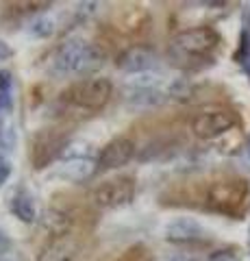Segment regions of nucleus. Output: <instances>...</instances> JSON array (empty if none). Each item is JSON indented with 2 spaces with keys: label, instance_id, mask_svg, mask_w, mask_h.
<instances>
[{
  "label": "nucleus",
  "instance_id": "nucleus-1",
  "mask_svg": "<svg viewBox=\"0 0 250 261\" xmlns=\"http://www.w3.org/2000/svg\"><path fill=\"white\" fill-rule=\"evenodd\" d=\"M200 207L215 214L241 216L250 205V187L248 181L237 174H217L200 183Z\"/></svg>",
  "mask_w": 250,
  "mask_h": 261
},
{
  "label": "nucleus",
  "instance_id": "nucleus-2",
  "mask_svg": "<svg viewBox=\"0 0 250 261\" xmlns=\"http://www.w3.org/2000/svg\"><path fill=\"white\" fill-rule=\"evenodd\" d=\"M104 63V53L83 39L66 42L54 57V72L61 76H87Z\"/></svg>",
  "mask_w": 250,
  "mask_h": 261
},
{
  "label": "nucleus",
  "instance_id": "nucleus-3",
  "mask_svg": "<svg viewBox=\"0 0 250 261\" xmlns=\"http://www.w3.org/2000/svg\"><path fill=\"white\" fill-rule=\"evenodd\" d=\"M217 44H220L217 31L209 27H196V29L181 31L179 35L172 37L170 55L179 65L181 61H189V68H193L191 59L200 61V65H209L211 61H207V55H211L217 48Z\"/></svg>",
  "mask_w": 250,
  "mask_h": 261
},
{
  "label": "nucleus",
  "instance_id": "nucleus-4",
  "mask_svg": "<svg viewBox=\"0 0 250 261\" xmlns=\"http://www.w3.org/2000/svg\"><path fill=\"white\" fill-rule=\"evenodd\" d=\"M114 94V83L104 76H87L74 81L70 87L63 89L61 102L66 107L80 109V111H100L109 102Z\"/></svg>",
  "mask_w": 250,
  "mask_h": 261
},
{
  "label": "nucleus",
  "instance_id": "nucleus-5",
  "mask_svg": "<svg viewBox=\"0 0 250 261\" xmlns=\"http://www.w3.org/2000/svg\"><path fill=\"white\" fill-rule=\"evenodd\" d=\"M66 146H68V130L63 126L39 128L37 133L31 137L29 159L35 170H44L48 166H52L57 159H61Z\"/></svg>",
  "mask_w": 250,
  "mask_h": 261
},
{
  "label": "nucleus",
  "instance_id": "nucleus-6",
  "mask_svg": "<svg viewBox=\"0 0 250 261\" xmlns=\"http://www.w3.org/2000/svg\"><path fill=\"white\" fill-rule=\"evenodd\" d=\"M239 124V116L229 107H207L191 118V133L200 140H215Z\"/></svg>",
  "mask_w": 250,
  "mask_h": 261
},
{
  "label": "nucleus",
  "instance_id": "nucleus-7",
  "mask_svg": "<svg viewBox=\"0 0 250 261\" xmlns=\"http://www.w3.org/2000/svg\"><path fill=\"white\" fill-rule=\"evenodd\" d=\"M135 187L137 181L131 174L109 178V181H102L92 190V202L98 209H120L133 200Z\"/></svg>",
  "mask_w": 250,
  "mask_h": 261
},
{
  "label": "nucleus",
  "instance_id": "nucleus-8",
  "mask_svg": "<svg viewBox=\"0 0 250 261\" xmlns=\"http://www.w3.org/2000/svg\"><path fill=\"white\" fill-rule=\"evenodd\" d=\"M135 142L131 137H116V140H111L109 144H104L98 157H96V168L100 170V172H107V170H116V168H122L126 166L128 161L135 157Z\"/></svg>",
  "mask_w": 250,
  "mask_h": 261
},
{
  "label": "nucleus",
  "instance_id": "nucleus-9",
  "mask_svg": "<svg viewBox=\"0 0 250 261\" xmlns=\"http://www.w3.org/2000/svg\"><path fill=\"white\" fill-rule=\"evenodd\" d=\"M157 63V57L150 48H144V46H131L126 48L116 59L118 70L126 72V74H146L148 70L155 68Z\"/></svg>",
  "mask_w": 250,
  "mask_h": 261
},
{
  "label": "nucleus",
  "instance_id": "nucleus-10",
  "mask_svg": "<svg viewBox=\"0 0 250 261\" xmlns=\"http://www.w3.org/2000/svg\"><path fill=\"white\" fill-rule=\"evenodd\" d=\"M163 238L172 244H196L207 238V231L191 218H179L168 222L163 228Z\"/></svg>",
  "mask_w": 250,
  "mask_h": 261
},
{
  "label": "nucleus",
  "instance_id": "nucleus-11",
  "mask_svg": "<svg viewBox=\"0 0 250 261\" xmlns=\"http://www.w3.org/2000/svg\"><path fill=\"white\" fill-rule=\"evenodd\" d=\"M78 257V242L68 235V238H54L50 244L39 252L37 261H76Z\"/></svg>",
  "mask_w": 250,
  "mask_h": 261
},
{
  "label": "nucleus",
  "instance_id": "nucleus-12",
  "mask_svg": "<svg viewBox=\"0 0 250 261\" xmlns=\"http://www.w3.org/2000/svg\"><path fill=\"white\" fill-rule=\"evenodd\" d=\"M44 228L54 238H68L72 235L74 228V214L68 209H59V207H50L44 216Z\"/></svg>",
  "mask_w": 250,
  "mask_h": 261
},
{
  "label": "nucleus",
  "instance_id": "nucleus-13",
  "mask_svg": "<svg viewBox=\"0 0 250 261\" xmlns=\"http://www.w3.org/2000/svg\"><path fill=\"white\" fill-rule=\"evenodd\" d=\"M9 211L20 220V222H24V224L35 222V218H37L35 198L26 190H18L9 198Z\"/></svg>",
  "mask_w": 250,
  "mask_h": 261
},
{
  "label": "nucleus",
  "instance_id": "nucleus-14",
  "mask_svg": "<svg viewBox=\"0 0 250 261\" xmlns=\"http://www.w3.org/2000/svg\"><path fill=\"white\" fill-rule=\"evenodd\" d=\"M96 163L92 159H76V161H66V166L54 176L63 178V181H70V183H78V181H85V178H90L94 174Z\"/></svg>",
  "mask_w": 250,
  "mask_h": 261
},
{
  "label": "nucleus",
  "instance_id": "nucleus-15",
  "mask_svg": "<svg viewBox=\"0 0 250 261\" xmlns=\"http://www.w3.org/2000/svg\"><path fill=\"white\" fill-rule=\"evenodd\" d=\"M126 102H128V107H157V105L163 102V94L155 87L133 89V92L126 96Z\"/></svg>",
  "mask_w": 250,
  "mask_h": 261
},
{
  "label": "nucleus",
  "instance_id": "nucleus-16",
  "mask_svg": "<svg viewBox=\"0 0 250 261\" xmlns=\"http://www.w3.org/2000/svg\"><path fill=\"white\" fill-rule=\"evenodd\" d=\"M29 33L37 39H48L54 33V20L50 18V15H37V18L31 22Z\"/></svg>",
  "mask_w": 250,
  "mask_h": 261
},
{
  "label": "nucleus",
  "instance_id": "nucleus-17",
  "mask_svg": "<svg viewBox=\"0 0 250 261\" xmlns=\"http://www.w3.org/2000/svg\"><path fill=\"white\" fill-rule=\"evenodd\" d=\"M114 261H152V250L148 246H144V244H135V246L126 248Z\"/></svg>",
  "mask_w": 250,
  "mask_h": 261
},
{
  "label": "nucleus",
  "instance_id": "nucleus-18",
  "mask_svg": "<svg viewBox=\"0 0 250 261\" xmlns=\"http://www.w3.org/2000/svg\"><path fill=\"white\" fill-rule=\"evenodd\" d=\"M87 154H90V144H87V142H72V144L66 146V150H63V154H61V159H66V161L90 159Z\"/></svg>",
  "mask_w": 250,
  "mask_h": 261
},
{
  "label": "nucleus",
  "instance_id": "nucleus-19",
  "mask_svg": "<svg viewBox=\"0 0 250 261\" xmlns=\"http://www.w3.org/2000/svg\"><path fill=\"white\" fill-rule=\"evenodd\" d=\"M235 59H237V63H241V65H246V63L250 61V33H248L246 29L241 31V35H239V48H237Z\"/></svg>",
  "mask_w": 250,
  "mask_h": 261
},
{
  "label": "nucleus",
  "instance_id": "nucleus-20",
  "mask_svg": "<svg viewBox=\"0 0 250 261\" xmlns=\"http://www.w3.org/2000/svg\"><path fill=\"white\" fill-rule=\"evenodd\" d=\"M11 172H13V166H11V161L7 159L3 152H0V187H3L7 181H9Z\"/></svg>",
  "mask_w": 250,
  "mask_h": 261
},
{
  "label": "nucleus",
  "instance_id": "nucleus-21",
  "mask_svg": "<svg viewBox=\"0 0 250 261\" xmlns=\"http://www.w3.org/2000/svg\"><path fill=\"white\" fill-rule=\"evenodd\" d=\"M13 85V76L9 70H0V92H9Z\"/></svg>",
  "mask_w": 250,
  "mask_h": 261
},
{
  "label": "nucleus",
  "instance_id": "nucleus-22",
  "mask_svg": "<svg viewBox=\"0 0 250 261\" xmlns=\"http://www.w3.org/2000/svg\"><path fill=\"white\" fill-rule=\"evenodd\" d=\"M0 109L3 111H11L13 109V98L9 92H0Z\"/></svg>",
  "mask_w": 250,
  "mask_h": 261
},
{
  "label": "nucleus",
  "instance_id": "nucleus-23",
  "mask_svg": "<svg viewBox=\"0 0 250 261\" xmlns=\"http://www.w3.org/2000/svg\"><path fill=\"white\" fill-rule=\"evenodd\" d=\"M11 250V240L9 235H7L5 231H0V255H5V252Z\"/></svg>",
  "mask_w": 250,
  "mask_h": 261
},
{
  "label": "nucleus",
  "instance_id": "nucleus-24",
  "mask_svg": "<svg viewBox=\"0 0 250 261\" xmlns=\"http://www.w3.org/2000/svg\"><path fill=\"white\" fill-rule=\"evenodd\" d=\"M11 55H13V50L9 48V44H5L3 39H0V59H9Z\"/></svg>",
  "mask_w": 250,
  "mask_h": 261
},
{
  "label": "nucleus",
  "instance_id": "nucleus-25",
  "mask_svg": "<svg viewBox=\"0 0 250 261\" xmlns=\"http://www.w3.org/2000/svg\"><path fill=\"white\" fill-rule=\"evenodd\" d=\"M244 24H246V31L250 33V7L244 9Z\"/></svg>",
  "mask_w": 250,
  "mask_h": 261
},
{
  "label": "nucleus",
  "instance_id": "nucleus-26",
  "mask_svg": "<svg viewBox=\"0 0 250 261\" xmlns=\"http://www.w3.org/2000/svg\"><path fill=\"white\" fill-rule=\"evenodd\" d=\"M244 70H246V72H248V76H250V61H248V63H246V65H244Z\"/></svg>",
  "mask_w": 250,
  "mask_h": 261
},
{
  "label": "nucleus",
  "instance_id": "nucleus-27",
  "mask_svg": "<svg viewBox=\"0 0 250 261\" xmlns=\"http://www.w3.org/2000/svg\"><path fill=\"white\" fill-rule=\"evenodd\" d=\"M248 250H250V248H248Z\"/></svg>",
  "mask_w": 250,
  "mask_h": 261
}]
</instances>
